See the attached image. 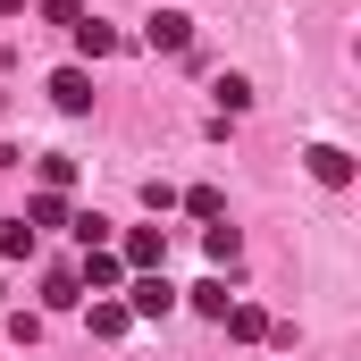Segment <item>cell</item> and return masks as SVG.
I'll list each match as a JSON object with an SVG mask.
<instances>
[{"label":"cell","instance_id":"d6986e66","mask_svg":"<svg viewBox=\"0 0 361 361\" xmlns=\"http://www.w3.org/2000/svg\"><path fill=\"white\" fill-rule=\"evenodd\" d=\"M42 336V311H8V345H34Z\"/></svg>","mask_w":361,"mask_h":361},{"label":"cell","instance_id":"30bf717a","mask_svg":"<svg viewBox=\"0 0 361 361\" xmlns=\"http://www.w3.org/2000/svg\"><path fill=\"white\" fill-rule=\"evenodd\" d=\"M68 219H76L68 193H34V202H25V227H34V235H42V227H68Z\"/></svg>","mask_w":361,"mask_h":361},{"label":"cell","instance_id":"7a4b0ae2","mask_svg":"<svg viewBox=\"0 0 361 361\" xmlns=\"http://www.w3.org/2000/svg\"><path fill=\"white\" fill-rule=\"evenodd\" d=\"M109 252L126 261V277H135V269H169V227H126Z\"/></svg>","mask_w":361,"mask_h":361},{"label":"cell","instance_id":"7402d4cb","mask_svg":"<svg viewBox=\"0 0 361 361\" xmlns=\"http://www.w3.org/2000/svg\"><path fill=\"white\" fill-rule=\"evenodd\" d=\"M0 17H25V0H0Z\"/></svg>","mask_w":361,"mask_h":361},{"label":"cell","instance_id":"7c38bea8","mask_svg":"<svg viewBox=\"0 0 361 361\" xmlns=\"http://www.w3.org/2000/svg\"><path fill=\"white\" fill-rule=\"evenodd\" d=\"M34 244H42V235H34L25 219H0V261H34Z\"/></svg>","mask_w":361,"mask_h":361},{"label":"cell","instance_id":"3957f363","mask_svg":"<svg viewBox=\"0 0 361 361\" xmlns=\"http://www.w3.org/2000/svg\"><path fill=\"white\" fill-rule=\"evenodd\" d=\"M143 42L177 59V51H193V17H185V8H152V17H143Z\"/></svg>","mask_w":361,"mask_h":361},{"label":"cell","instance_id":"8fae6325","mask_svg":"<svg viewBox=\"0 0 361 361\" xmlns=\"http://www.w3.org/2000/svg\"><path fill=\"white\" fill-rule=\"evenodd\" d=\"M76 302H85L76 269H51V277H42V311H76Z\"/></svg>","mask_w":361,"mask_h":361},{"label":"cell","instance_id":"6da1fadb","mask_svg":"<svg viewBox=\"0 0 361 361\" xmlns=\"http://www.w3.org/2000/svg\"><path fill=\"white\" fill-rule=\"evenodd\" d=\"M118 302H126L135 319H169V311H177V286H169V269H135Z\"/></svg>","mask_w":361,"mask_h":361},{"label":"cell","instance_id":"ffe728a7","mask_svg":"<svg viewBox=\"0 0 361 361\" xmlns=\"http://www.w3.org/2000/svg\"><path fill=\"white\" fill-rule=\"evenodd\" d=\"M42 17H51V25H68V34L85 25V8H76V0H42Z\"/></svg>","mask_w":361,"mask_h":361},{"label":"cell","instance_id":"44dd1931","mask_svg":"<svg viewBox=\"0 0 361 361\" xmlns=\"http://www.w3.org/2000/svg\"><path fill=\"white\" fill-rule=\"evenodd\" d=\"M17 160H25V152H17V143H8V135H0V169H17Z\"/></svg>","mask_w":361,"mask_h":361},{"label":"cell","instance_id":"5bb4252c","mask_svg":"<svg viewBox=\"0 0 361 361\" xmlns=\"http://www.w3.org/2000/svg\"><path fill=\"white\" fill-rule=\"evenodd\" d=\"M210 101H219V118H244V109H252V85H244V76H219Z\"/></svg>","mask_w":361,"mask_h":361},{"label":"cell","instance_id":"8992f818","mask_svg":"<svg viewBox=\"0 0 361 361\" xmlns=\"http://www.w3.org/2000/svg\"><path fill=\"white\" fill-rule=\"evenodd\" d=\"M85 328H92V336H101V345H118V336L135 328V311H126L118 294H92V302H85Z\"/></svg>","mask_w":361,"mask_h":361},{"label":"cell","instance_id":"603a6c76","mask_svg":"<svg viewBox=\"0 0 361 361\" xmlns=\"http://www.w3.org/2000/svg\"><path fill=\"white\" fill-rule=\"evenodd\" d=\"M0 302H8V277H0Z\"/></svg>","mask_w":361,"mask_h":361},{"label":"cell","instance_id":"5b68a950","mask_svg":"<svg viewBox=\"0 0 361 361\" xmlns=\"http://www.w3.org/2000/svg\"><path fill=\"white\" fill-rule=\"evenodd\" d=\"M302 169L328 185V193H345V185H353V152H345V143H311V152H302Z\"/></svg>","mask_w":361,"mask_h":361},{"label":"cell","instance_id":"4fadbf2b","mask_svg":"<svg viewBox=\"0 0 361 361\" xmlns=\"http://www.w3.org/2000/svg\"><path fill=\"white\" fill-rule=\"evenodd\" d=\"M76 51H85V59H109V51H118V25L85 17V25H76Z\"/></svg>","mask_w":361,"mask_h":361},{"label":"cell","instance_id":"277c9868","mask_svg":"<svg viewBox=\"0 0 361 361\" xmlns=\"http://www.w3.org/2000/svg\"><path fill=\"white\" fill-rule=\"evenodd\" d=\"M76 286H92V294H118V286H126V261H118L109 244H85V261H76Z\"/></svg>","mask_w":361,"mask_h":361},{"label":"cell","instance_id":"ba28073f","mask_svg":"<svg viewBox=\"0 0 361 361\" xmlns=\"http://www.w3.org/2000/svg\"><path fill=\"white\" fill-rule=\"evenodd\" d=\"M219 328H227V336H235V345H261V336H269V311H261V302H244V294H235V302H227V311H219Z\"/></svg>","mask_w":361,"mask_h":361},{"label":"cell","instance_id":"e0dca14e","mask_svg":"<svg viewBox=\"0 0 361 361\" xmlns=\"http://www.w3.org/2000/svg\"><path fill=\"white\" fill-rule=\"evenodd\" d=\"M34 169H42V193H68V185H76V160H59V152L34 160Z\"/></svg>","mask_w":361,"mask_h":361},{"label":"cell","instance_id":"9a60e30c","mask_svg":"<svg viewBox=\"0 0 361 361\" xmlns=\"http://www.w3.org/2000/svg\"><path fill=\"white\" fill-rule=\"evenodd\" d=\"M227 302H235V294H227V277H202V286H193V311H202V319H219Z\"/></svg>","mask_w":361,"mask_h":361},{"label":"cell","instance_id":"9c48e42d","mask_svg":"<svg viewBox=\"0 0 361 361\" xmlns=\"http://www.w3.org/2000/svg\"><path fill=\"white\" fill-rule=\"evenodd\" d=\"M202 252H210V269L227 277V269H235V261H244V235H235L227 219H210V227H202Z\"/></svg>","mask_w":361,"mask_h":361},{"label":"cell","instance_id":"2e32d148","mask_svg":"<svg viewBox=\"0 0 361 361\" xmlns=\"http://www.w3.org/2000/svg\"><path fill=\"white\" fill-rule=\"evenodd\" d=\"M185 210H193V219H227V193H219V185H193Z\"/></svg>","mask_w":361,"mask_h":361},{"label":"cell","instance_id":"52a82bcc","mask_svg":"<svg viewBox=\"0 0 361 361\" xmlns=\"http://www.w3.org/2000/svg\"><path fill=\"white\" fill-rule=\"evenodd\" d=\"M51 109H59V118H85L92 109V76L85 68H59V76H51Z\"/></svg>","mask_w":361,"mask_h":361},{"label":"cell","instance_id":"ac0fdd59","mask_svg":"<svg viewBox=\"0 0 361 361\" xmlns=\"http://www.w3.org/2000/svg\"><path fill=\"white\" fill-rule=\"evenodd\" d=\"M68 227H76V244H109V219H101V210H76Z\"/></svg>","mask_w":361,"mask_h":361}]
</instances>
